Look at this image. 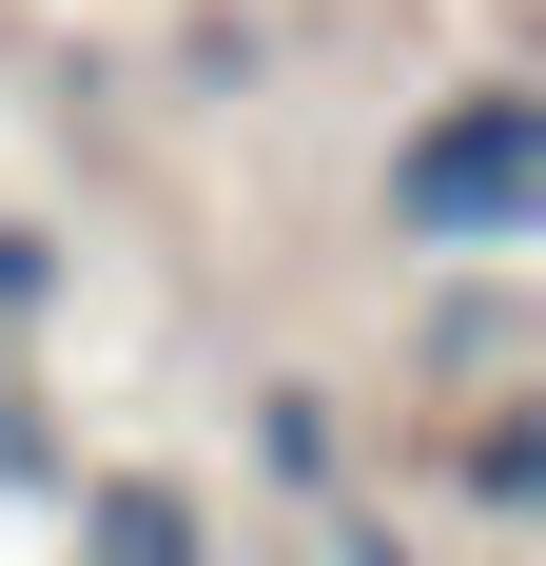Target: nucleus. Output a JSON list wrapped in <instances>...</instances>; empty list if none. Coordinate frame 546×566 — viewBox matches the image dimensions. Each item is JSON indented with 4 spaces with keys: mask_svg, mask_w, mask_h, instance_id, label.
<instances>
[{
    "mask_svg": "<svg viewBox=\"0 0 546 566\" xmlns=\"http://www.w3.org/2000/svg\"><path fill=\"white\" fill-rule=\"evenodd\" d=\"M546 216V98L527 78H469L449 117H410V157H390V234L410 254H507Z\"/></svg>",
    "mask_w": 546,
    "mask_h": 566,
    "instance_id": "nucleus-1",
    "label": "nucleus"
},
{
    "mask_svg": "<svg viewBox=\"0 0 546 566\" xmlns=\"http://www.w3.org/2000/svg\"><path fill=\"white\" fill-rule=\"evenodd\" d=\"M78 566H216V547H196L176 489H98V547H78Z\"/></svg>",
    "mask_w": 546,
    "mask_h": 566,
    "instance_id": "nucleus-2",
    "label": "nucleus"
},
{
    "mask_svg": "<svg viewBox=\"0 0 546 566\" xmlns=\"http://www.w3.org/2000/svg\"><path fill=\"white\" fill-rule=\"evenodd\" d=\"M40 293H59V254H40V234H0V313H40Z\"/></svg>",
    "mask_w": 546,
    "mask_h": 566,
    "instance_id": "nucleus-3",
    "label": "nucleus"
},
{
    "mask_svg": "<svg viewBox=\"0 0 546 566\" xmlns=\"http://www.w3.org/2000/svg\"><path fill=\"white\" fill-rule=\"evenodd\" d=\"M0 489H40V430H20V391H0Z\"/></svg>",
    "mask_w": 546,
    "mask_h": 566,
    "instance_id": "nucleus-4",
    "label": "nucleus"
}]
</instances>
